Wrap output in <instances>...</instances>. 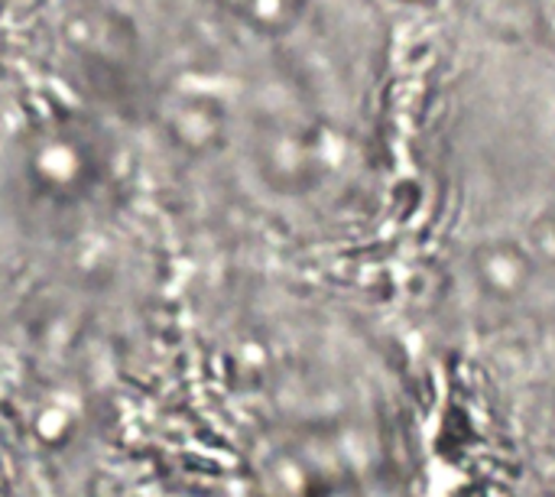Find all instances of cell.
<instances>
[{"mask_svg":"<svg viewBox=\"0 0 555 497\" xmlns=\"http://www.w3.org/2000/svg\"><path fill=\"white\" fill-rule=\"evenodd\" d=\"M127 150L88 114H49L29 124L10 153V192L49 225L107 212L127 192Z\"/></svg>","mask_w":555,"mask_h":497,"instance_id":"1","label":"cell"}]
</instances>
